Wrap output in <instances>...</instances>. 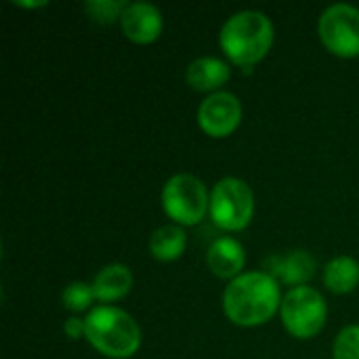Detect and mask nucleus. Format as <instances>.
<instances>
[{
	"mask_svg": "<svg viewBox=\"0 0 359 359\" xmlns=\"http://www.w3.org/2000/svg\"><path fill=\"white\" fill-rule=\"evenodd\" d=\"M280 282L267 271H248L225 286L223 311L227 320L242 328L267 324L282 307Z\"/></svg>",
	"mask_w": 359,
	"mask_h": 359,
	"instance_id": "1",
	"label": "nucleus"
},
{
	"mask_svg": "<svg viewBox=\"0 0 359 359\" xmlns=\"http://www.w3.org/2000/svg\"><path fill=\"white\" fill-rule=\"evenodd\" d=\"M273 38L276 29L271 19L252 8L231 15L219 32L221 50L240 67H250L263 61L273 46Z\"/></svg>",
	"mask_w": 359,
	"mask_h": 359,
	"instance_id": "2",
	"label": "nucleus"
},
{
	"mask_svg": "<svg viewBox=\"0 0 359 359\" xmlns=\"http://www.w3.org/2000/svg\"><path fill=\"white\" fill-rule=\"evenodd\" d=\"M84 339L111 359H128L141 347V328L130 313L114 305H99L84 318Z\"/></svg>",
	"mask_w": 359,
	"mask_h": 359,
	"instance_id": "3",
	"label": "nucleus"
},
{
	"mask_svg": "<svg viewBox=\"0 0 359 359\" xmlns=\"http://www.w3.org/2000/svg\"><path fill=\"white\" fill-rule=\"evenodd\" d=\"M160 200L164 215L181 227H194L202 223L210 208V194L206 191L204 181L187 172L170 177L162 187Z\"/></svg>",
	"mask_w": 359,
	"mask_h": 359,
	"instance_id": "4",
	"label": "nucleus"
},
{
	"mask_svg": "<svg viewBox=\"0 0 359 359\" xmlns=\"http://www.w3.org/2000/svg\"><path fill=\"white\" fill-rule=\"evenodd\" d=\"M280 318L290 337L309 341L324 330L328 320V305L326 299L311 286L290 288L282 299Z\"/></svg>",
	"mask_w": 359,
	"mask_h": 359,
	"instance_id": "5",
	"label": "nucleus"
},
{
	"mask_svg": "<svg viewBox=\"0 0 359 359\" xmlns=\"http://www.w3.org/2000/svg\"><path fill=\"white\" fill-rule=\"evenodd\" d=\"M208 215L212 223L223 231H242L255 217L252 187L238 177L221 179L210 191Z\"/></svg>",
	"mask_w": 359,
	"mask_h": 359,
	"instance_id": "6",
	"label": "nucleus"
},
{
	"mask_svg": "<svg viewBox=\"0 0 359 359\" xmlns=\"http://www.w3.org/2000/svg\"><path fill=\"white\" fill-rule=\"evenodd\" d=\"M318 34L328 53L343 59L359 57V8L347 2L328 6L318 21Z\"/></svg>",
	"mask_w": 359,
	"mask_h": 359,
	"instance_id": "7",
	"label": "nucleus"
},
{
	"mask_svg": "<svg viewBox=\"0 0 359 359\" xmlns=\"http://www.w3.org/2000/svg\"><path fill=\"white\" fill-rule=\"evenodd\" d=\"M244 109L233 93L219 90L208 95L198 107V126L212 139H225L233 135L242 122Z\"/></svg>",
	"mask_w": 359,
	"mask_h": 359,
	"instance_id": "8",
	"label": "nucleus"
},
{
	"mask_svg": "<svg viewBox=\"0 0 359 359\" xmlns=\"http://www.w3.org/2000/svg\"><path fill=\"white\" fill-rule=\"evenodd\" d=\"M122 34L135 44H151L164 29V17L149 2H128L120 17Z\"/></svg>",
	"mask_w": 359,
	"mask_h": 359,
	"instance_id": "9",
	"label": "nucleus"
},
{
	"mask_svg": "<svg viewBox=\"0 0 359 359\" xmlns=\"http://www.w3.org/2000/svg\"><path fill=\"white\" fill-rule=\"evenodd\" d=\"M267 273L273 276L280 284L292 288L305 286L316 276V259L307 250H292L284 257H271L265 261Z\"/></svg>",
	"mask_w": 359,
	"mask_h": 359,
	"instance_id": "10",
	"label": "nucleus"
},
{
	"mask_svg": "<svg viewBox=\"0 0 359 359\" xmlns=\"http://www.w3.org/2000/svg\"><path fill=\"white\" fill-rule=\"evenodd\" d=\"M206 265L212 271V276L231 282L238 276H242V269L246 265L244 246L236 238L223 236L210 244L206 252Z\"/></svg>",
	"mask_w": 359,
	"mask_h": 359,
	"instance_id": "11",
	"label": "nucleus"
},
{
	"mask_svg": "<svg viewBox=\"0 0 359 359\" xmlns=\"http://www.w3.org/2000/svg\"><path fill=\"white\" fill-rule=\"evenodd\" d=\"M231 78V67L219 57H198L185 69L187 84L198 93H219Z\"/></svg>",
	"mask_w": 359,
	"mask_h": 359,
	"instance_id": "12",
	"label": "nucleus"
},
{
	"mask_svg": "<svg viewBox=\"0 0 359 359\" xmlns=\"http://www.w3.org/2000/svg\"><path fill=\"white\" fill-rule=\"evenodd\" d=\"M90 284L95 290V299L99 303H114L124 299L133 290L135 276L130 267H126L124 263H109L97 271Z\"/></svg>",
	"mask_w": 359,
	"mask_h": 359,
	"instance_id": "13",
	"label": "nucleus"
},
{
	"mask_svg": "<svg viewBox=\"0 0 359 359\" xmlns=\"http://www.w3.org/2000/svg\"><path fill=\"white\" fill-rule=\"evenodd\" d=\"M185 246H187L185 229L175 223L162 225L149 236V255L162 263L177 261L185 252Z\"/></svg>",
	"mask_w": 359,
	"mask_h": 359,
	"instance_id": "14",
	"label": "nucleus"
},
{
	"mask_svg": "<svg viewBox=\"0 0 359 359\" xmlns=\"http://www.w3.org/2000/svg\"><path fill=\"white\" fill-rule=\"evenodd\" d=\"M359 284V263L353 257H334L324 267V286L334 294H349Z\"/></svg>",
	"mask_w": 359,
	"mask_h": 359,
	"instance_id": "15",
	"label": "nucleus"
},
{
	"mask_svg": "<svg viewBox=\"0 0 359 359\" xmlns=\"http://www.w3.org/2000/svg\"><path fill=\"white\" fill-rule=\"evenodd\" d=\"M95 301L97 299H95L93 284H86V282H72L61 292V303L72 313H82V311L90 309V305Z\"/></svg>",
	"mask_w": 359,
	"mask_h": 359,
	"instance_id": "16",
	"label": "nucleus"
},
{
	"mask_svg": "<svg viewBox=\"0 0 359 359\" xmlns=\"http://www.w3.org/2000/svg\"><path fill=\"white\" fill-rule=\"evenodd\" d=\"M128 2L124 0H90L84 4V11L90 15L93 21L97 23H103V25H109L114 21H120L124 8H126Z\"/></svg>",
	"mask_w": 359,
	"mask_h": 359,
	"instance_id": "17",
	"label": "nucleus"
},
{
	"mask_svg": "<svg viewBox=\"0 0 359 359\" xmlns=\"http://www.w3.org/2000/svg\"><path fill=\"white\" fill-rule=\"evenodd\" d=\"M334 359H359V326H345L332 345Z\"/></svg>",
	"mask_w": 359,
	"mask_h": 359,
	"instance_id": "18",
	"label": "nucleus"
},
{
	"mask_svg": "<svg viewBox=\"0 0 359 359\" xmlns=\"http://www.w3.org/2000/svg\"><path fill=\"white\" fill-rule=\"evenodd\" d=\"M63 332H65V337H67V339H72V341L82 339V337H84V332H86L84 320H80V318H69V320H65V324H63Z\"/></svg>",
	"mask_w": 359,
	"mask_h": 359,
	"instance_id": "19",
	"label": "nucleus"
},
{
	"mask_svg": "<svg viewBox=\"0 0 359 359\" xmlns=\"http://www.w3.org/2000/svg\"><path fill=\"white\" fill-rule=\"evenodd\" d=\"M15 4L17 6H25V8H38V6H46V2L42 0V2H17L15 0Z\"/></svg>",
	"mask_w": 359,
	"mask_h": 359,
	"instance_id": "20",
	"label": "nucleus"
}]
</instances>
